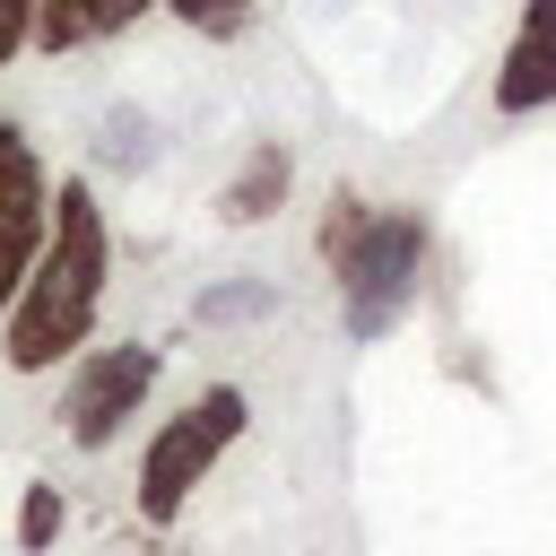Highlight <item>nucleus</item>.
Returning a JSON list of instances; mask_svg holds the SVG:
<instances>
[{
    "mask_svg": "<svg viewBox=\"0 0 556 556\" xmlns=\"http://www.w3.org/2000/svg\"><path fill=\"white\" fill-rule=\"evenodd\" d=\"M104 269H113V235H104V208L87 182H61L52 191V235L9 304V365L17 374H52L70 365V348H87L96 330V304H104Z\"/></svg>",
    "mask_w": 556,
    "mask_h": 556,
    "instance_id": "f257e3e1",
    "label": "nucleus"
},
{
    "mask_svg": "<svg viewBox=\"0 0 556 556\" xmlns=\"http://www.w3.org/2000/svg\"><path fill=\"white\" fill-rule=\"evenodd\" d=\"M330 261H339L348 339H382V330L417 304V278H426V217H417V208H356V200H339Z\"/></svg>",
    "mask_w": 556,
    "mask_h": 556,
    "instance_id": "f03ea898",
    "label": "nucleus"
},
{
    "mask_svg": "<svg viewBox=\"0 0 556 556\" xmlns=\"http://www.w3.org/2000/svg\"><path fill=\"white\" fill-rule=\"evenodd\" d=\"M235 434H243V391H235V382H217V391H200L182 417H165L156 443H148V460H139V513H148V521H174L182 495L208 478V460H217Z\"/></svg>",
    "mask_w": 556,
    "mask_h": 556,
    "instance_id": "7ed1b4c3",
    "label": "nucleus"
},
{
    "mask_svg": "<svg viewBox=\"0 0 556 556\" xmlns=\"http://www.w3.org/2000/svg\"><path fill=\"white\" fill-rule=\"evenodd\" d=\"M156 391V348H96V356H78V374H70V400H61V417H70V434L87 443V452H104L130 417H139V400Z\"/></svg>",
    "mask_w": 556,
    "mask_h": 556,
    "instance_id": "20e7f679",
    "label": "nucleus"
},
{
    "mask_svg": "<svg viewBox=\"0 0 556 556\" xmlns=\"http://www.w3.org/2000/svg\"><path fill=\"white\" fill-rule=\"evenodd\" d=\"M43 235H52V182H43L35 148H26V130L0 122V304H17Z\"/></svg>",
    "mask_w": 556,
    "mask_h": 556,
    "instance_id": "39448f33",
    "label": "nucleus"
},
{
    "mask_svg": "<svg viewBox=\"0 0 556 556\" xmlns=\"http://www.w3.org/2000/svg\"><path fill=\"white\" fill-rule=\"evenodd\" d=\"M556 104V0H521V26L495 70V113H547Z\"/></svg>",
    "mask_w": 556,
    "mask_h": 556,
    "instance_id": "423d86ee",
    "label": "nucleus"
},
{
    "mask_svg": "<svg viewBox=\"0 0 556 556\" xmlns=\"http://www.w3.org/2000/svg\"><path fill=\"white\" fill-rule=\"evenodd\" d=\"M156 0H43V17H35V43L43 52H87V43H104V35H122V26H139Z\"/></svg>",
    "mask_w": 556,
    "mask_h": 556,
    "instance_id": "0eeeda50",
    "label": "nucleus"
},
{
    "mask_svg": "<svg viewBox=\"0 0 556 556\" xmlns=\"http://www.w3.org/2000/svg\"><path fill=\"white\" fill-rule=\"evenodd\" d=\"M287 182H295V156H287L278 139H261V148L243 156V174L226 182V226H261V217L287 200Z\"/></svg>",
    "mask_w": 556,
    "mask_h": 556,
    "instance_id": "6e6552de",
    "label": "nucleus"
},
{
    "mask_svg": "<svg viewBox=\"0 0 556 556\" xmlns=\"http://www.w3.org/2000/svg\"><path fill=\"white\" fill-rule=\"evenodd\" d=\"M165 9H174V17L191 26V35H217V43L252 26V0H165Z\"/></svg>",
    "mask_w": 556,
    "mask_h": 556,
    "instance_id": "1a4fd4ad",
    "label": "nucleus"
},
{
    "mask_svg": "<svg viewBox=\"0 0 556 556\" xmlns=\"http://www.w3.org/2000/svg\"><path fill=\"white\" fill-rule=\"evenodd\" d=\"M17 539H26V547H52V539H61V486H26Z\"/></svg>",
    "mask_w": 556,
    "mask_h": 556,
    "instance_id": "9d476101",
    "label": "nucleus"
},
{
    "mask_svg": "<svg viewBox=\"0 0 556 556\" xmlns=\"http://www.w3.org/2000/svg\"><path fill=\"white\" fill-rule=\"evenodd\" d=\"M35 17H43V0H0V70L35 43Z\"/></svg>",
    "mask_w": 556,
    "mask_h": 556,
    "instance_id": "9b49d317",
    "label": "nucleus"
},
{
    "mask_svg": "<svg viewBox=\"0 0 556 556\" xmlns=\"http://www.w3.org/2000/svg\"><path fill=\"white\" fill-rule=\"evenodd\" d=\"M269 304V287H217V295H200V321H235V313H261Z\"/></svg>",
    "mask_w": 556,
    "mask_h": 556,
    "instance_id": "f8f14e48",
    "label": "nucleus"
}]
</instances>
